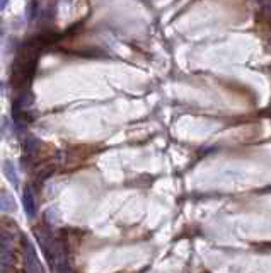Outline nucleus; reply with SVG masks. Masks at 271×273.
<instances>
[{"mask_svg":"<svg viewBox=\"0 0 271 273\" xmlns=\"http://www.w3.org/2000/svg\"><path fill=\"white\" fill-rule=\"evenodd\" d=\"M39 62V50L29 46V44H22L21 53L17 55L14 67H12V75L11 80L14 84V87H24L31 82V79L34 77L36 69H38Z\"/></svg>","mask_w":271,"mask_h":273,"instance_id":"nucleus-1","label":"nucleus"},{"mask_svg":"<svg viewBox=\"0 0 271 273\" xmlns=\"http://www.w3.org/2000/svg\"><path fill=\"white\" fill-rule=\"evenodd\" d=\"M2 171L6 174V178L9 181L12 183V185H17V181H19V178H17V173H16V168L14 164L11 162V160H4L2 164Z\"/></svg>","mask_w":271,"mask_h":273,"instance_id":"nucleus-2","label":"nucleus"},{"mask_svg":"<svg viewBox=\"0 0 271 273\" xmlns=\"http://www.w3.org/2000/svg\"><path fill=\"white\" fill-rule=\"evenodd\" d=\"M17 207H16V201L12 198V195L9 193H2L0 195V210L4 212H14Z\"/></svg>","mask_w":271,"mask_h":273,"instance_id":"nucleus-3","label":"nucleus"},{"mask_svg":"<svg viewBox=\"0 0 271 273\" xmlns=\"http://www.w3.org/2000/svg\"><path fill=\"white\" fill-rule=\"evenodd\" d=\"M22 205H24V210H26V212H28V215H29V217H33L34 213H36L34 198H33V195H31V191H29V190H26L24 198H22Z\"/></svg>","mask_w":271,"mask_h":273,"instance_id":"nucleus-4","label":"nucleus"},{"mask_svg":"<svg viewBox=\"0 0 271 273\" xmlns=\"http://www.w3.org/2000/svg\"><path fill=\"white\" fill-rule=\"evenodd\" d=\"M36 12H38V2H31L29 6V11H28V21H34L36 17Z\"/></svg>","mask_w":271,"mask_h":273,"instance_id":"nucleus-5","label":"nucleus"},{"mask_svg":"<svg viewBox=\"0 0 271 273\" xmlns=\"http://www.w3.org/2000/svg\"><path fill=\"white\" fill-rule=\"evenodd\" d=\"M263 14H264V17L271 19V4H264V6H263Z\"/></svg>","mask_w":271,"mask_h":273,"instance_id":"nucleus-6","label":"nucleus"},{"mask_svg":"<svg viewBox=\"0 0 271 273\" xmlns=\"http://www.w3.org/2000/svg\"><path fill=\"white\" fill-rule=\"evenodd\" d=\"M9 6V0H0V11H4Z\"/></svg>","mask_w":271,"mask_h":273,"instance_id":"nucleus-7","label":"nucleus"}]
</instances>
